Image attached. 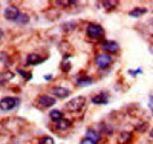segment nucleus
Wrapping results in <instances>:
<instances>
[{"label": "nucleus", "mask_w": 153, "mask_h": 144, "mask_svg": "<svg viewBox=\"0 0 153 144\" xmlns=\"http://www.w3.org/2000/svg\"><path fill=\"white\" fill-rule=\"evenodd\" d=\"M86 34H87L89 38H92V40H98V38L103 37L104 29H103V26H100V25L89 23V25H87V28H86Z\"/></svg>", "instance_id": "1"}, {"label": "nucleus", "mask_w": 153, "mask_h": 144, "mask_svg": "<svg viewBox=\"0 0 153 144\" xmlns=\"http://www.w3.org/2000/svg\"><path fill=\"white\" fill-rule=\"evenodd\" d=\"M84 104H86V98H84V97H75V98H72V100L66 104V107H68V110H71V112H80V110H83Z\"/></svg>", "instance_id": "2"}, {"label": "nucleus", "mask_w": 153, "mask_h": 144, "mask_svg": "<svg viewBox=\"0 0 153 144\" xmlns=\"http://www.w3.org/2000/svg\"><path fill=\"white\" fill-rule=\"evenodd\" d=\"M112 60L113 58L110 57V54H106V52H101V54H97L95 55V64H97L98 68H101V69L110 66Z\"/></svg>", "instance_id": "3"}, {"label": "nucleus", "mask_w": 153, "mask_h": 144, "mask_svg": "<svg viewBox=\"0 0 153 144\" xmlns=\"http://www.w3.org/2000/svg\"><path fill=\"white\" fill-rule=\"evenodd\" d=\"M19 104V100L17 98H12V97H5L0 100V109L2 110H11L14 109Z\"/></svg>", "instance_id": "4"}, {"label": "nucleus", "mask_w": 153, "mask_h": 144, "mask_svg": "<svg viewBox=\"0 0 153 144\" xmlns=\"http://www.w3.org/2000/svg\"><path fill=\"white\" fill-rule=\"evenodd\" d=\"M51 92L54 94V98L57 97V98L63 100V98H68V97H69V94H71V90H69L68 87H61V86H55V87H52V90H51Z\"/></svg>", "instance_id": "5"}, {"label": "nucleus", "mask_w": 153, "mask_h": 144, "mask_svg": "<svg viewBox=\"0 0 153 144\" xmlns=\"http://www.w3.org/2000/svg\"><path fill=\"white\" fill-rule=\"evenodd\" d=\"M55 104V98L52 95H40L38 97V106L40 107H51Z\"/></svg>", "instance_id": "6"}, {"label": "nucleus", "mask_w": 153, "mask_h": 144, "mask_svg": "<svg viewBox=\"0 0 153 144\" xmlns=\"http://www.w3.org/2000/svg\"><path fill=\"white\" fill-rule=\"evenodd\" d=\"M101 48L106 51V54H115V52H118L120 45L115 43V42H110V40H106V42L101 43Z\"/></svg>", "instance_id": "7"}, {"label": "nucleus", "mask_w": 153, "mask_h": 144, "mask_svg": "<svg viewBox=\"0 0 153 144\" xmlns=\"http://www.w3.org/2000/svg\"><path fill=\"white\" fill-rule=\"evenodd\" d=\"M19 16H20V11H19V8L14 6V5H9V6L5 9V17H6L8 20H17Z\"/></svg>", "instance_id": "8"}, {"label": "nucleus", "mask_w": 153, "mask_h": 144, "mask_svg": "<svg viewBox=\"0 0 153 144\" xmlns=\"http://www.w3.org/2000/svg\"><path fill=\"white\" fill-rule=\"evenodd\" d=\"M132 138H133L132 132H129V130H123V132H120V135H118V143L120 144H130Z\"/></svg>", "instance_id": "9"}, {"label": "nucleus", "mask_w": 153, "mask_h": 144, "mask_svg": "<svg viewBox=\"0 0 153 144\" xmlns=\"http://www.w3.org/2000/svg\"><path fill=\"white\" fill-rule=\"evenodd\" d=\"M107 101H109L107 94H97V95L92 98V103L97 104V106H100V104H106Z\"/></svg>", "instance_id": "10"}, {"label": "nucleus", "mask_w": 153, "mask_h": 144, "mask_svg": "<svg viewBox=\"0 0 153 144\" xmlns=\"http://www.w3.org/2000/svg\"><path fill=\"white\" fill-rule=\"evenodd\" d=\"M71 127V120L68 118H61L60 121L55 123V130H68Z\"/></svg>", "instance_id": "11"}, {"label": "nucleus", "mask_w": 153, "mask_h": 144, "mask_svg": "<svg viewBox=\"0 0 153 144\" xmlns=\"http://www.w3.org/2000/svg\"><path fill=\"white\" fill-rule=\"evenodd\" d=\"M86 138H89V140H92L94 143H98V141H100V134H98V130H94V129H89L87 132H86Z\"/></svg>", "instance_id": "12"}, {"label": "nucleus", "mask_w": 153, "mask_h": 144, "mask_svg": "<svg viewBox=\"0 0 153 144\" xmlns=\"http://www.w3.org/2000/svg\"><path fill=\"white\" fill-rule=\"evenodd\" d=\"M43 58L40 55H37V54H31L28 58H26V64H38V63H42Z\"/></svg>", "instance_id": "13"}, {"label": "nucleus", "mask_w": 153, "mask_h": 144, "mask_svg": "<svg viewBox=\"0 0 153 144\" xmlns=\"http://www.w3.org/2000/svg\"><path fill=\"white\" fill-rule=\"evenodd\" d=\"M49 118H51V120H54V121L57 123V121H60L61 118H65V116H63V112H61V110L54 109V110H51V113H49Z\"/></svg>", "instance_id": "14"}, {"label": "nucleus", "mask_w": 153, "mask_h": 144, "mask_svg": "<svg viewBox=\"0 0 153 144\" xmlns=\"http://www.w3.org/2000/svg\"><path fill=\"white\" fill-rule=\"evenodd\" d=\"M94 83V80H92V78L91 77H84V78H80V80L78 81H76V86H89V84H92Z\"/></svg>", "instance_id": "15"}, {"label": "nucleus", "mask_w": 153, "mask_h": 144, "mask_svg": "<svg viewBox=\"0 0 153 144\" xmlns=\"http://www.w3.org/2000/svg\"><path fill=\"white\" fill-rule=\"evenodd\" d=\"M146 12H147L146 8H135V9L130 11V16H132V17H139V16L146 14Z\"/></svg>", "instance_id": "16"}, {"label": "nucleus", "mask_w": 153, "mask_h": 144, "mask_svg": "<svg viewBox=\"0 0 153 144\" xmlns=\"http://www.w3.org/2000/svg\"><path fill=\"white\" fill-rule=\"evenodd\" d=\"M103 6L106 9H113L118 6V2H115V0H107V2H103Z\"/></svg>", "instance_id": "17"}, {"label": "nucleus", "mask_w": 153, "mask_h": 144, "mask_svg": "<svg viewBox=\"0 0 153 144\" xmlns=\"http://www.w3.org/2000/svg\"><path fill=\"white\" fill-rule=\"evenodd\" d=\"M14 77V74L12 72H5V74H0V83H3L6 80H11V78Z\"/></svg>", "instance_id": "18"}, {"label": "nucleus", "mask_w": 153, "mask_h": 144, "mask_svg": "<svg viewBox=\"0 0 153 144\" xmlns=\"http://www.w3.org/2000/svg\"><path fill=\"white\" fill-rule=\"evenodd\" d=\"M28 20H29V19H28V16H26V14H20V16L17 17V20H16V22H17V23H23V25H26V23H28Z\"/></svg>", "instance_id": "19"}, {"label": "nucleus", "mask_w": 153, "mask_h": 144, "mask_svg": "<svg viewBox=\"0 0 153 144\" xmlns=\"http://www.w3.org/2000/svg\"><path fill=\"white\" fill-rule=\"evenodd\" d=\"M147 127H149V124L144 121V123H139V124L135 127V130H138V132H144V130H147Z\"/></svg>", "instance_id": "20"}, {"label": "nucleus", "mask_w": 153, "mask_h": 144, "mask_svg": "<svg viewBox=\"0 0 153 144\" xmlns=\"http://www.w3.org/2000/svg\"><path fill=\"white\" fill-rule=\"evenodd\" d=\"M40 144H54V140H52V137H43L40 140Z\"/></svg>", "instance_id": "21"}, {"label": "nucleus", "mask_w": 153, "mask_h": 144, "mask_svg": "<svg viewBox=\"0 0 153 144\" xmlns=\"http://www.w3.org/2000/svg\"><path fill=\"white\" fill-rule=\"evenodd\" d=\"M61 68H63V72H69V71H71V63L65 61V63L61 64Z\"/></svg>", "instance_id": "22"}, {"label": "nucleus", "mask_w": 153, "mask_h": 144, "mask_svg": "<svg viewBox=\"0 0 153 144\" xmlns=\"http://www.w3.org/2000/svg\"><path fill=\"white\" fill-rule=\"evenodd\" d=\"M19 74H20V75H23L25 78H26V80H31V74H28V72H25V71H22V69L19 71Z\"/></svg>", "instance_id": "23"}, {"label": "nucleus", "mask_w": 153, "mask_h": 144, "mask_svg": "<svg viewBox=\"0 0 153 144\" xmlns=\"http://www.w3.org/2000/svg\"><path fill=\"white\" fill-rule=\"evenodd\" d=\"M80 144H97V143H94L92 140H89V138H84V140H81Z\"/></svg>", "instance_id": "24"}, {"label": "nucleus", "mask_w": 153, "mask_h": 144, "mask_svg": "<svg viewBox=\"0 0 153 144\" xmlns=\"http://www.w3.org/2000/svg\"><path fill=\"white\" fill-rule=\"evenodd\" d=\"M74 28H75V25H74V23H68V25H65V29H66V31H69V29L72 31Z\"/></svg>", "instance_id": "25"}, {"label": "nucleus", "mask_w": 153, "mask_h": 144, "mask_svg": "<svg viewBox=\"0 0 153 144\" xmlns=\"http://www.w3.org/2000/svg\"><path fill=\"white\" fill-rule=\"evenodd\" d=\"M149 100H150V107L153 109V95H150V97H149Z\"/></svg>", "instance_id": "26"}, {"label": "nucleus", "mask_w": 153, "mask_h": 144, "mask_svg": "<svg viewBox=\"0 0 153 144\" xmlns=\"http://www.w3.org/2000/svg\"><path fill=\"white\" fill-rule=\"evenodd\" d=\"M150 138H153V129L150 130Z\"/></svg>", "instance_id": "27"}, {"label": "nucleus", "mask_w": 153, "mask_h": 144, "mask_svg": "<svg viewBox=\"0 0 153 144\" xmlns=\"http://www.w3.org/2000/svg\"><path fill=\"white\" fill-rule=\"evenodd\" d=\"M2 37H3V31H2V29H0V38H2Z\"/></svg>", "instance_id": "28"}]
</instances>
